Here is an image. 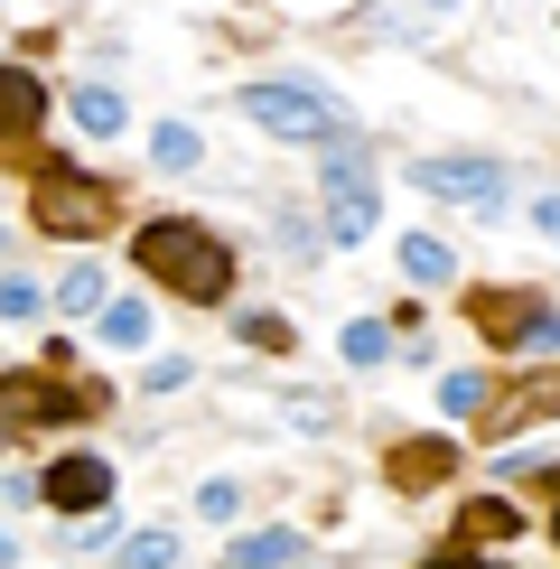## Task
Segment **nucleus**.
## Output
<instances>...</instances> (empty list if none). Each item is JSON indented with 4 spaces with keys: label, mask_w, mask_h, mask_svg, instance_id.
I'll return each mask as SVG.
<instances>
[{
    "label": "nucleus",
    "mask_w": 560,
    "mask_h": 569,
    "mask_svg": "<svg viewBox=\"0 0 560 569\" xmlns=\"http://www.w3.org/2000/svg\"><path fill=\"white\" fill-rule=\"evenodd\" d=\"M131 271L159 280V290H178L187 308H224L233 299V243L206 233V224H187V216L131 224Z\"/></svg>",
    "instance_id": "1"
},
{
    "label": "nucleus",
    "mask_w": 560,
    "mask_h": 569,
    "mask_svg": "<svg viewBox=\"0 0 560 569\" xmlns=\"http://www.w3.org/2000/svg\"><path fill=\"white\" fill-rule=\"evenodd\" d=\"M122 216V187L103 169H76V159H38L29 169V224L57 233V243H93V233H112Z\"/></svg>",
    "instance_id": "2"
},
{
    "label": "nucleus",
    "mask_w": 560,
    "mask_h": 569,
    "mask_svg": "<svg viewBox=\"0 0 560 569\" xmlns=\"http://www.w3.org/2000/svg\"><path fill=\"white\" fill-rule=\"evenodd\" d=\"M66 365H76V355L47 346L38 373H0V448L57 430V420H93V411H103V392H93V383H66Z\"/></svg>",
    "instance_id": "3"
},
{
    "label": "nucleus",
    "mask_w": 560,
    "mask_h": 569,
    "mask_svg": "<svg viewBox=\"0 0 560 569\" xmlns=\"http://www.w3.org/2000/svg\"><path fill=\"white\" fill-rule=\"evenodd\" d=\"M233 112L262 140H290V150H327V140H337V103H327L318 84H243Z\"/></svg>",
    "instance_id": "4"
},
{
    "label": "nucleus",
    "mask_w": 560,
    "mask_h": 569,
    "mask_svg": "<svg viewBox=\"0 0 560 569\" xmlns=\"http://www.w3.org/2000/svg\"><path fill=\"white\" fill-rule=\"evenodd\" d=\"M327 233H337V243H364V233H373V150H364V140H327Z\"/></svg>",
    "instance_id": "5"
},
{
    "label": "nucleus",
    "mask_w": 560,
    "mask_h": 569,
    "mask_svg": "<svg viewBox=\"0 0 560 569\" xmlns=\"http://www.w3.org/2000/svg\"><path fill=\"white\" fill-rule=\"evenodd\" d=\"M467 327H477L486 346L523 355V346H542V337H551V299H542V290H523V280H504V290H467Z\"/></svg>",
    "instance_id": "6"
},
{
    "label": "nucleus",
    "mask_w": 560,
    "mask_h": 569,
    "mask_svg": "<svg viewBox=\"0 0 560 569\" xmlns=\"http://www.w3.org/2000/svg\"><path fill=\"white\" fill-rule=\"evenodd\" d=\"M38 131H47V84L29 66H0V169H38Z\"/></svg>",
    "instance_id": "7"
},
{
    "label": "nucleus",
    "mask_w": 560,
    "mask_h": 569,
    "mask_svg": "<svg viewBox=\"0 0 560 569\" xmlns=\"http://www.w3.org/2000/svg\"><path fill=\"white\" fill-rule=\"evenodd\" d=\"M411 187H420V197H449V206L496 216L513 178H504V159H411Z\"/></svg>",
    "instance_id": "8"
},
{
    "label": "nucleus",
    "mask_w": 560,
    "mask_h": 569,
    "mask_svg": "<svg viewBox=\"0 0 560 569\" xmlns=\"http://www.w3.org/2000/svg\"><path fill=\"white\" fill-rule=\"evenodd\" d=\"M38 505H47V513H103V505H112V458H93V448L57 458V467L38 477Z\"/></svg>",
    "instance_id": "9"
},
{
    "label": "nucleus",
    "mask_w": 560,
    "mask_h": 569,
    "mask_svg": "<svg viewBox=\"0 0 560 569\" xmlns=\"http://www.w3.org/2000/svg\"><path fill=\"white\" fill-rule=\"evenodd\" d=\"M532 420H560V373H523L504 401L486 392V430H477V439H523Z\"/></svg>",
    "instance_id": "10"
},
{
    "label": "nucleus",
    "mask_w": 560,
    "mask_h": 569,
    "mask_svg": "<svg viewBox=\"0 0 560 569\" xmlns=\"http://www.w3.org/2000/svg\"><path fill=\"white\" fill-rule=\"evenodd\" d=\"M449 467H458L449 439H402V448L383 458V486H392V495H430V486H449Z\"/></svg>",
    "instance_id": "11"
},
{
    "label": "nucleus",
    "mask_w": 560,
    "mask_h": 569,
    "mask_svg": "<svg viewBox=\"0 0 560 569\" xmlns=\"http://www.w3.org/2000/svg\"><path fill=\"white\" fill-rule=\"evenodd\" d=\"M112 569H187V532H178V523L122 532V541H112Z\"/></svg>",
    "instance_id": "12"
},
{
    "label": "nucleus",
    "mask_w": 560,
    "mask_h": 569,
    "mask_svg": "<svg viewBox=\"0 0 560 569\" xmlns=\"http://www.w3.org/2000/svg\"><path fill=\"white\" fill-rule=\"evenodd\" d=\"M66 112H76V131H84V140H122V131H131L122 84H76V103H66Z\"/></svg>",
    "instance_id": "13"
},
{
    "label": "nucleus",
    "mask_w": 560,
    "mask_h": 569,
    "mask_svg": "<svg viewBox=\"0 0 560 569\" xmlns=\"http://www.w3.org/2000/svg\"><path fill=\"white\" fill-rule=\"evenodd\" d=\"M513 532H523V505H513V495H477V505L458 513V541H477V551L486 541H513Z\"/></svg>",
    "instance_id": "14"
},
{
    "label": "nucleus",
    "mask_w": 560,
    "mask_h": 569,
    "mask_svg": "<svg viewBox=\"0 0 560 569\" xmlns=\"http://www.w3.org/2000/svg\"><path fill=\"white\" fill-rule=\"evenodd\" d=\"M290 560H299V532H280V523L233 532V551H224V569H290Z\"/></svg>",
    "instance_id": "15"
},
{
    "label": "nucleus",
    "mask_w": 560,
    "mask_h": 569,
    "mask_svg": "<svg viewBox=\"0 0 560 569\" xmlns=\"http://www.w3.org/2000/svg\"><path fill=\"white\" fill-rule=\"evenodd\" d=\"M402 280H420V290H439V280H458V252L439 243V233H402Z\"/></svg>",
    "instance_id": "16"
},
{
    "label": "nucleus",
    "mask_w": 560,
    "mask_h": 569,
    "mask_svg": "<svg viewBox=\"0 0 560 569\" xmlns=\"http://www.w3.org/2000/svg\"><path fill=\"white\" fill-rule=\"evenodd\" d=\"M47 299H57V308H66V318H93V308H103V299H112V280H103V271H93V262H76V271H66V280H57V290H47Z\"/></svg>",
    "instance_id": "17"
},
{
    "label": "nucleus",
    "mask_w": 560,
    "mask_h": 569,
    "mask_svg": "<svg viewBox=\"0 0 560 569\" xmlns=\"http://www.w3.org/2000/svg\"><path fill=\"white\" fill-rule=\"evenodd\" d=\"M93 327H103V346H150V308H140V299H103Z\"/></svg>",
    "instance_id": "18"
},
{
    "label": "nucleus",
    "mask_w": 560,
    "mask_h": 569,
    "mask_svg": "<svg viewBox=\"0 0 560 569\" xmlns=\"http://www.w3.org/2000/svg\"><path fill=\"white\" fill-rule=\"evenodd\" d=\"M150 159H159V169H197V159H206L197 122H159V131H150Z\"/></svg>",
    "instance_id": "19"
},
{
    "label": "nucleus",
    "mask_w": 560,
    "mask_h": 569,
    "mask_svg": "<svg viewBox=\"0 0 560 569\" xmlns=\"http://www.w3.org/2000/svg\"><path fill=\"white\" fill-rule=\"evenodd\" d=\"M38 308H47V290H38L29 271H0V318H10V327H29Z\"/></svg>",
    "instance_id": "20"
},
{
    "label": "nucleus",
    "mask_w": 560,
    "mask_h": 569,
    "mask_svg": "<svg viewBox=\"0 0 560 569\" xmlns=\"http://www.w3.org/2000/svg\"><path fill=\"white\" fill-rule=\"evenodd\" d=\"M233 337H243V346H262V355H290V327H280V318H262V308H233Z\"/></svg>",
    "instance_id": "21"
},
{
    "label": "nucleus",
    "mask_w": 560,
    "mask_h": 569,
    "mask_svg": "<svg viewBox=\"0 0 560 569\" xmlns=\"http://www.w3.org/2000/svg\"><path fill=\"white\" fill-rule=\"evenodd\" d=\"M346 365H383V355H392V327H373V318H356V327H346Z\"/></svg>",
    "instance_id": "22"
},
{
    "label": "nucleus",
    "mask_w": 560,
    "mask_h": 569,
    "mask_svg": "<svg viewBox=\"0 0 560 569\" xmlns=\"http://www.w3.org/2000/svg\"><path fill=\"white\" fill-rule=\"evenodd\" d=\"M197 513H206V523H233V513H243V486H233V477L197 486Z\"/></svg>",
    "instance_id": "23"
},
{
    "label": "nucleus",
    "mask_w": 560,
    "mask_h": 569,
    "mask_svg": "<svg viewBox=\"0 0 560 569\" xmlns=\"http://www.w3.org/2000/svg\"><path fill=\"white\" fill-rule=\"evenodd\" d=\"M486 392H496V383H486V373H449V383H439V401H449L458 420H467V411H486Z\"/></svg>",
    "instance_id": "24"
},
{
    "label": "nucleus",
    "mask_w": 560,
    "mask_h": 569,
    "mask_svg": "<svg viewBox=\"0 0 560 569\" xmlns=\"http://www.w3.org/2000/svg\"><path fill=\"white\" fill-rule=\"evenodd\" d=\"M420 569H504V560H486L477 541H458V551H439V560H420Z\"/></svg>",
    "instance_id": "25"
},
{
    "label": "nucleus",
    "mask_w": 560,
    "mask_h": 569,
    "mask_svg": "<svg viewBox=\"0 0 560 569\" xmlns=\"http://www.w3.org/2000/svg\"><path fill=\"white\" fill-rule=\"evenodd\" d=\"M140 383H150V392H178V383H187V355H159V365L140 373Z\"/></svg>",
    "instance_id": "26"
},
{
    "label": "nucleus",
    "mask_w": 560,
    "mask_h": 569,
    "mask_svg": "<svg viewBox=\"0 0 560 569\" xmlns=\"http://www.w3.org/2000/svg\"><path fill=\"white\" fill-rule=\"evenodd\" d=\"M532 224H542L551 243H560V197H542V206H532Z\"/></svg>",
    "instance_id": "27"
},
{
    "label": "nucleus",
    "mask_w": 560,
    "mask_h": 569,
    "mask_svg": "<svg viewBox=\"0 0 560 569\" xmlns=\"http://www.w3.org/2000/svg\"><path fill=\"white\" fill-rule=\"evenodd\" d=\"M10 560H19V541H10V523H0V569H10Z\"/></svg>",
    "instance_id": "28"
},
{
    "label": "nucleus",
    "mask_w": 560,
    "mask_h": 569,
    "mask_svg": "<svg viewBox=\"0 0 560 569\" xmlns=\"http://www.w3.org/2000/svg\"><path fill=\"white\" fill-rule=\"evenodd\" d=\"M542 486H551V505H560V467H542Z\"/></svg>",
    "instance_id": "29"
},
{
    "label": "nucleus",
    "mask_w": 560,
    "mask_h": 569,
    "mask_svg": "<svg viewBox=\"0 0 560 569\" xmlns=\"http://www.w3.org/2000/svg\"><path fill=\"white\" fill-rule=\"evenodd\" d=\"M420 10H458V0H420Z\"/></svg>",
    "instance_id": "30"
},
{
    "label": "nucleus",
    "mask_w": 560,
    "mask_h": 569,
    "mask_svg": "<svg viewBox=\"0 0 560 569\" xmlns=\"http://www.w3.org/2000/svg\"><path fill=\"white\" fill-rule=\"evenodd\" d=\"M0 252H10V233H0Z\"/></svg>",
    "instance_id": "31"
}]
</instances>
